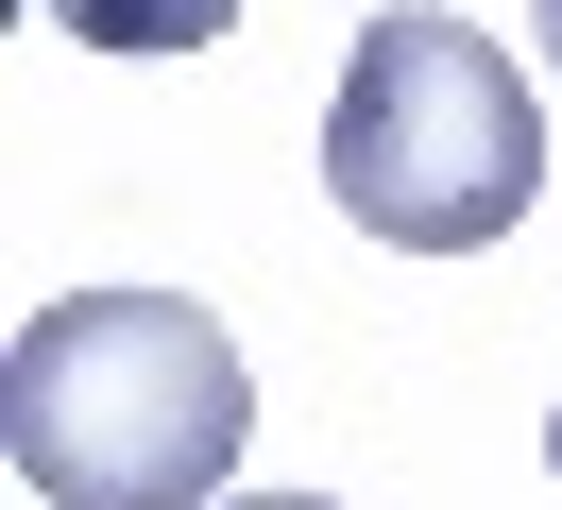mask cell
Here are the masks:
<instances>
[{
  "label": "cell",
  "instance_id": "cell-6",
  "mask_svg": "<svg viewBox=\"0 0 562 510\" xmlns=\"http://www.w3.org/2000/svg\"><path fill=\"white\" fill-rule=\"evenodd\" d=\"M546 476H562V408H546Z\"/></svg>",
  "mask_w": 562,
  "mask_h": 510
},
{
  "label": "cell",
  "instance_id": "cell-3",
  "mask_svg": "<svg viewBox=\"0 0 562 510\" xmlns=\"http://www.w3.org/2000/svg\"><path fill=\"white\" fill-rule=\"evenodd\" d=\"M35 18L86 52H205V34H239V0H35Z\"/></svg>",
  "mask_w": 562,
  "mask_h": 510
},
{
  "label": "cell",
  "instance_id": "cell-2",
  "mask_svg": "<svg viewBox=\"0 0 562 510\" xmlns=\"http://www.w3.org/2000/svg\"><path fill=\"white\" fill-rule=\"evenodd\" d=\"M324 188H341V222L392 238V256H494V238L546 204V102H528V68L494 52L477 18L392 0L341 52Z\"/></svg>",
  "mask_w": 562,
  "mask_h": 510
},
{
  "label": "cell",
  "instance_id": "cell-1",
  "mask_svg": "<svg viewBox=\"0 0 562 510\" xmlns=\"http://www.w3.org/2000/svg\"><path fill=\"white\" fill-rule=\"evenodd\" d=\"M256 374L188 290H52L0 358V460L52 510H222Z\"/></svg>",
  "mask_w": 562,
  "mask_h": 510
},
{
  "label": "cell",
  "instance_id": "cell-4",
  "mask_svg": "<svg viewBox=\"0 0 562 510\" xmlns=\"http://www.w3.org/2000/svg\"><path fill=\"white\" fill-rule=\"evenodd\" d=\"M528 52H546V68H562V0H528Z\"/></svg>",
  "mask_w": 562,
  "mask_h": 510
},
{
  "label": "cell",
  "instance_id": "cell-5",
  "mask_svg": "<svg viewBox=\"0 0 562 510\" xmlns=\"http://www.w3.org/2000/svg\"><path fill=\"white\" fill-rule=\"evenodd\" d=\"M222 510H341V494H222Z\"/></svg>",
  "mask_w": 562,
  "mask_h": 510
}]
</instances>
